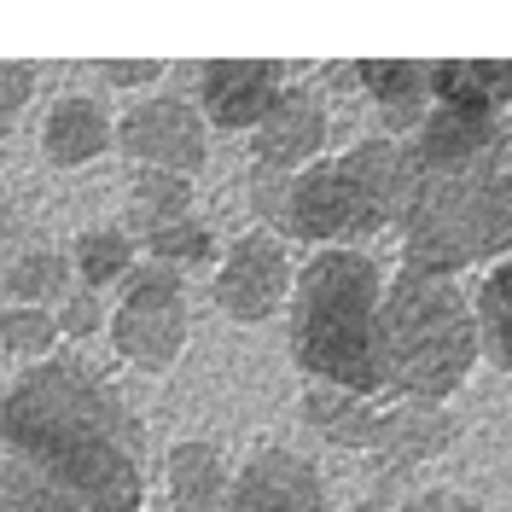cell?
I'll return each instance as SVG.
<instances>
[{
	"instance_id": "obj_6",
	"label": "cell",
	"mask_w": 512,
	"mask_h": 512,
	"mask_svg": "<svg viewBox=\"0 0 512 512\" xmlns=\"http://www.w3.org/2000/svg\"><path fill=\"white\" fill-rule=\"evenodd\" d=\"M105 344L111 355L146 373V379H163L175 373V361L187 355L192 344V309H187V274L175 268H158L140 256V268L117 286V303L105 315Z\"/></svg>"
},
{
	"instance_id": "obj_13",
	"label": "cell",
	"mask_w": 512,
	"mask_h": 512,
	"mask_svg": "<svg viewBox=\"0 0 512 512\" xmlns=\"http://www.w3.org/2000/svg\"><path fill=\"white\" fill-rule=\"evenodd\" d=\"M286 64L280 59H210L198 70V111L216 134H251L268 105L286 94Z\"/></svg>"
},
{
	"instance_id": "obj_21",
	"label": "cell",
	"mask_w": 512,
	"mask_h": 512,
	"mask_svg": "<svg viewBox=\"0 0 512 512\" xmlns=\"http://www.w3.org/2000/svg\"><path fill=\"white\" fill-rule=\"evenodd\" d=\"M472 320H478V350L501 373H512V256L483 268L478 291H472Z\"/></svg>"
},
{
	"instance_id": "obj_10",
	"label": "cell",
	"mask_w": 512,
	"mask_h": 512,
	"mask_svg": "<svg viewBox=\"0 0 512 512\" xmlns=\"http://www.w3.org/2000/svg\"><path fill=\"white\" fill-rule=\"evenodd\" d=\"M460 443V419L448 402H384V425L373 443V489L402 501L425 466H437Z\"/></svg>"
},
{
	"instance_id": "obj_4",
	"label": "cell",
	"mask_w": 512,
	"mask_h": 512,
	"mask_svg": "<svg viewBox=\"0 0 512 512\" xmlns=\"http://www.w3.org/2000/svg\"><path fill=\"white\" fill-rule=\"evenodd\" d=\"M384 297V268L367 251H309L297 262L286 303L291 367L309 384L373 390V320Z\"/></svg>"
},
{
	"instance_id": "obj_17",
	"label": "cell",
	"mask_w": 512,
	"mask_h": 512,
	"mask_svg": "<svg viewBox=\"0 0 512 512\" xmlns=\"http://www.w3.org/2000/svg\"><path fill=\"white\" fill-rule=\"evenodd\" d=\"M297 419H303V431H315L326 448L373 454L379 425H384V402L379 396H361V390H338V384H303Z\"/></svg>"
},
{
	"instance_id": "obj_14",
	"label": "cell",
	"mask_w": 512,
	"mask_h": 512,
	"mask_svg": "<svg viewBox=\"0 0 512 512\" xmlns=\"http://www.w3.org/2000/svg\"><path fill=\"white\" fill-rule=\"evenodd\" d=\"M35 146H41V163L47 169L76 175V169L99 163L105 152H117V117L94 94H59L47 105V117H41Z\"/></svg>"
},
{
	"instance_id": "obj_29",
	"label": "cell",
	"mask_w": 512,
	"mask_h": 512,
	"mask_svg": "<svg viewBox=\"0 0 512 512\" xmlns=\"http://www.w3.org/2000/svg\"><path fill=\"white\" fill-rule=\"evenodd\" d=\"M472 507V495L466 489H448V483H431V489H408L396 512H466Z\"/></svg>"
},
{
	"instance_id": "obj_16",
	"label": "cell",
	"mask_w": 512,
	"mask_h": 512,
	"mask_svg": "<svg viewBox=\"0 0 512 512\" xmlns=\"http://www.w3.org/2000/svg\"><path fill=\"white\" fill-rule=\"evenodd\" d=\"M163 501L169 512H222V495L233 483V460L216 437H175L158 460Z\"/></svg>"
},
{
	"instance_id": "obj_1",
	"label": "cell",
	"mask_w": 512,
	"mask_h": 512,
	"mask_svg": "<svg viewBox=\"0 0 512 512\" xmlns=\"http://www.w3.org/2000/svg\"><path fill=\"white\" fill-rule=\"evenodd\" d=\"M0 448L64 483L88 512L146 507V419L99 361L59 350L0 390Z\"/></svg>"
},
{
	"instance_id": "obj_26",
	"label": "cell",
	"mask_w": 512,
	"mask_h": 512,
	"mask_svg": "<svg viewBox=\"0 0 512 512\" xmlns=\"http://www.w3.org/2000/svg\"><path fill=\"white\" fill-rule=\"evenodd\" d=\"M35 88H41V76H35L30 59H0V140H12L24 128V117L35 105Z\"/></svg>"
},
{
	"instance_id": "obj_12",
	"label": "cell",
	"mask_w": 512,
	"mask_h": 512,
	"mask_svg": "<svg viewBox=\"0 0 512 512\" xmlns=\"http://www.w3.org/2000/svg\"><path fill=\"white\" fill-rule=\"evenodd\" d=\"M326 134H332V111L315 82L291 76L286 94L268 105V117L251 128V169H274V175H297L309 163L326 158Z\"/></svg>"
},
{
	"instance_id": "obj_24",
	"label": "cell",
	"mask_w": 512,
	"mask_h": 512,
	"mask_svg": "<svg viewBox=\"0 0 512 512\" xmlns=\"http://www.w3.org/2000/svg\"><path fill=\"white\" fill-rule=\"evenodd\" d=\"M0 355L12 361H53L59 355V326H53V309H18V303H0Z\"/></svg>"
},
{
	"instance_id": "obj_31",
	"label": "cell",
	"mask_w": 512,
	"mask_h": 512,
	"mask_svg": "<svg viewBox=\"0 0 512 512\" xmlns=\"http://www.w3.org/2000/svg\"><path fill=\"white\" fill-rule=\"evenodd\" d=\"M466 512H512V507H495V501H472Z\"/></svg>"
},
{
	"instance_id": "obj_28",
	"label": "cell",
	"mask_w": 512,
	"mask_h": 512,
	"mask_svg": "<svg viewBox=\"0 0 512 512\" xmlns=\"http://www.w3.org/2000/svg\"><path fill=\"white\" fill-rule=\"evenodd\" d=\"M35 245V216L24 198H12V192H0V274L12 268V256L30 251Z\"/></svg>"
},
{
	"instance_id": "obj_18",
	"label": "cell",
	"mask_w": 512,
	"mask_h": 512,
	"mask_svg": "<svg viewBox=\"0 0 512 512\" xmlns=\"http://www.w3.org/2000/svg\"><path fill=\"white\" fill-rule=\"evenodd\" d=\"M64 256H70L76 286L105 297V291H117L128 274L140 268V239H134L123 222H94V227H76V233H70Z\"/></svg>"
},
{
	"instance_id": "obj_25",
	"label": "cell",
	"mask_w": 512,
	"mask_h": 512,
	"mask_svg": "<svg viewBox=\"0 0 512 512\" xmlns=\"http://www.w3.org/2000/svg\"><path fill=\"white\" fill-rule=\"evenodd\" d=\"M105 315L111 303L99 291H64L59 309H53V326H59V344H88V338H105Z\"/></svg>"
},
{
	"instance_id": "obj_22",
	"label": "cell",
	"mask_w": 512,
	"mask_h": 512,
	"mask_svg": "<svg viewBox=\"0 0 512 512\" xmlns=\"http://www.w3.org/2000/svg\"><path fill=\"white\" fill-rule=\"evenodd\" d=\"M140 256L158 262V268H175V274H204V268H216L222 239H216V227L204 222V216H187V222L140 233Z\"/></svg>"
},
{
	"instance_id": "obj_11",
	"label": "cell",
	"mask_w": 512,
	"mask_h": 512,
	"mask_svg": "<svg viewBox=\"0 0 512 512\" xmlns=\"http://www.w3.org/2000/svg\"><path fill=\"white\" fill-rule=\"evenodd\" d=\"M222 512H332L320 466L291 443H256L233 466Z\"/></svg>"
},
{
	"instance_id": "obj_23",
	"label": "cell",
	"mask_w": 512,
	"mask_h": 512,
	"mask_svg": "<svg viewBox=\"0 0 512 512\" xmlns=\"http://www.w3.org/2000/svg\"><path fill=\"white\" fill-rule=\"evenodd\" d=\"M0 512H88V501L24 460H0Z\"/></svg>"
},
{
	"instance_id": "obj_9",
	"label": "cell",
	"mask_w": 512,
	"mask_h": 512,
	"mask_svg": "<svg viewBox=\"0 0 512 512\" xmlns=\"http://www.w3.org/2000/svg\"><path fill=\"white\" fill-rule=\"evenodd\" d=\"M414 158L419 181H443V175H472L512 163V117L507 111H460V105H431V117L419 123L414 140H402Z\"/></svg>"
},
{
	"instance_id": "obj_3",
	"label": "cell",
	"mask_w": 512,
	"mask_h": 512,
	"mask_svg": "<svg viewBox=\"0 0 512 512\" xmlns=\"http://www.w3.org/2000/svg\"><path fill=\"white\" fill-rule=\"evenodd\" d=\"M419 192V169L402 140L367 134L350 152H326L320 163L297 169L286 192V245H315V251H361L367 239L396 233L408 204Z\"/></svg>"
},
{
	"instance_id": "obj_19",
	"label": "cell",
	"mask_w": 512,
	"mask_h": 512,
	"mask_svg": "<svg viewBox=\"0 0 512 512\" xmlns=\"http://www.w3.org/2000/svg\"><path fill=\"white\" fill-rule=\"evenodd\" d=\"M64 291H76V274H70L64 245H41L35 239L30 251H18L12 268L0 274V297L18 303V309H59Z\"/></svg>"
},
{
	"instance_id": "obj_15",
	"label": "cell",
	"mask_w": 512,
	"mask_h": 512,
	"mask_svg": "<svg viewBox=\"0 0 512 512\" xmlns=\"http://www.w3.org/2000/svg\"><path fill=\"white\" fill-rule=\"evenodd\" d=\"M350 82L373 99L384 140H414L419 123L431 117V64L414 59H361Z\"/></svg>"
},
{
	"instance_id": "obj_27",
	"label": "cell",
	"mask_w": 512,
	"mask_h": 512,
	"mask_svg": "<svg viewBox=\"0 0 512 512\" xmlns=\"http://www.w3.org/2000/svg\"><path fill=\"white\" fill-rule=\"evenodd\" d=\"M94 76L99 88L111 94H158L163 76H169V59H94Z\"/></svg>"
},
{
	"instance_id": "obj_2",
	"label": "cell",
	"mask_w": 512,
	"mask_h": 512,
	"mask_svg": "<svg viewBox=\"0 0 512 512\" xmlns=\"http://www.w3.org/2000/svg\"><path fill=\"white\" fill-rule=\"evenodd\" d=\"M483 361L472 291L448 274L396 262L384 274L373 320V390L379 402H448Z\"/></svg>"
},
{
	"instance_id": "obj_20",
	"label": "cell",
	"mask_w": 512,
	"mask_h": 512,
	"mask_svg": "<svg viewBox=\"0 0 512 512\" xmlns=\"http://www.w3.org/2000/svg\"><path fill=\"white\" fill-rule=\"evenodd\" d=\"M192 181L187 175H163V169H134L128 175V233H152V227L187 222L192 216Z\"/></svg>"
},
{
	"instance_id": "obj_7",
	"label": "cell",
	"mask_w": 512,
	"mask_h": 512,
	"mask_svg": "<svg viewBox=\"0 0 512 512\" xmlns=\"http://www.w3.org/2000/svg\"><path fill=\"white\" fill-rule=\"evenodd\" d=\"M291 280H297V262L286 239L268 227H245L239 239H227L210 268V303L233 326H268L286 315Z\"/></svg>"
},
{
	"instance_id": "obj_5",
	"label": "cell",
	"mask_w": 512,
	"mask_h": 512,
	"mask_svg": "<svg viewBox=\"0 0 512 512\" xmlns=\"http://www.w3.org/2000/svg\"><path fill=\"white\" fill-rule=\"evenodd\" d=\"M396 245L408 268L448 274V280L512 256V163L419 181L414 204L396 227Z\"/></svg>"
},
{
	"instance_id": "obj_8",
	"label": "cell",
	"mask_w": 512,
	"mask_h": 512,
	"mask_svg": "<svg viewBox=\"0 0 512 512\" xmlns=\"http://www.w3.org/2000/svg\"><path fill=\"white\" fill-rule=\"evenodd\" d=\"M117 152L134 169H163V175H187L198 181L210 163V123L198 111L192 94H140L134 105H123L117 117Z\"/></svg>"
},
{
	"instance_id": "obj_30",
	"label": "cell",
	"mask_w": 512,
	"mask_h": 512,
	"mask_svg": "<svg viewBox=\"0 0 512 512\" xmlns=\"http://www.w3.org/2000/svg\"><path fill=\"white\" fill-rule=\"evenodd\" d=\"M344 512H396V501H390V495H379V489H373V495H361V501H350V507Z\"/></svg>"
}]
</instances>
